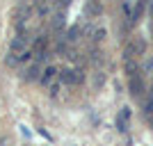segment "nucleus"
Returning <instances> with one entry per match:
<instances>
[{"instance_id":"obj_1","label":"nucleus","mask_w":153,"mask_h":146,"mask_svg":"<svg viewBox=\"0 0 153 146\" xmlns=\"http://www.w3.org/2000/svg\"><path fill=\"white\" fill-rule=\"evenodd\" d=\"M144 50H146V41H144L142 37H135L133 41L123 48V59H133L135 55H142Z\"/></svg>"},{"instance_id":"obj_2","label":"nucleus","mask_w":153,"mask_h":146,"mask_svg":"<svg viewBox=\"0 0 153 146\" xmlns=\"http://www.w3.org/2000/svg\"><path fill=\"white\" fill-rule=\"evenodd\" d=\"M59 80H62L64 84H80L85 80V76H82L80 69H64L62 73H59Z\"/></svg>"},{"instance_id":"obj_3","label":"nucleus","mask_w":153,"mask_h":146,"mask_svg":"<svg viewBox=\"0 0 153 146\" xmlns=\"http://www.w3.org/2000/svg\"><path fill=\"white\" fill-rule=\"evenodd\" d=\"M27 48H30V41H27L25 34H19V37L12 39V44H9V53H14L16 57H19L21 53H25Z\"/></svg>"},{"instance_id":"obj_4","label":"nucleus","mask_w":153,"mask_h":146,"mask_svg":"<svg viewBox=\"0 0 153 146\" xmlns=\"http://www.w3.org/2000/svg\"><path fill=\"white\" fill-rule=\"evenodd\" d=\"M128 87H130V94L135 96V98H140L142 94H144V89H146V84H144V78L137 73V76L130 78V82H128Z\"/></svg>"},{"instance_id":"obj_5","label":"nucleus","mask_w":153,"mask_h":146,"mask_svg":"<svg viewBox=\"0 0 153 146\" xmlns=\"http://www.w3.org/2000/svg\"><path fill=\"white\" fill-rule=\"evenodd\" d=\"M57 78H59V71L55 69V66H46L39 80H41V84H44V87H48V84H53L55 80H57Z\"/></svg>"},{"instance_id":"obj_6","label":"nucleus","mask_w":153,"mask_h":146,"mask_svg":"<svg viewBox=\"0 0 153 146\" xmlns=\"http://www.w3.org/2000/svg\"><path fill=\"white\" fill-rule=\"evenodd\" d=\"M64 25H66V14H64V12H57V14L51 19V30H53V32H62Z\"/></svg>"},{"instance_id":"obj_7","label":"nucleus","mask_w":153,"mask_h":146,"mask_svg":"<svg viewBox=\"0 0 153 146\" xmlns=\"http://www.w3.org/2000/svg\"><path fill=\"white\" fill-rule=\"evenodd\" d=\"M27 76H25V80H30V82H34V80H39V78H41V73H44V71H41V64L39 62H34L30 66V69L25 71Z\"/></svg>"},{"instance_id":"obj_8","label":"nucleus","mask_w":153,"mask_h":146,"mask_svg":"<svg viewBox=\"0 0 153 146\" xmlns=\"http://www.w3.org/2000/svg\"><path fill=\"white\" fill-rule=\"evenodd\" d=\"M128 119H130V110L128 107H123L121 110V114H119V119H117V128H119V130H128Z\"/></svg>"},{"instance_id":"obj_9","label":"nucleus","mask_w":153,"mask_h":146,"mask_svg":"<svg viewBox=\"0 0 153 146\" xmlns=\"http://www.w3.org/2000/svg\"><path fill=\"white\" fill-rule=\"evenodd\" d=\"M85 12L89 14V16H98V14H101V5H98L96 0H87V7H85Z\"/></svg>"},{"instance_id":"obj_10","label":"nucleus","mask_w":153,"mask_h":146,"mask_svg":"<svg viewBox=\"0 0 153 146\" xmlns=\"http://www.w3.org/2000/svg\"><path fill=\"white\" fill-rule=\"evenodd\" d=\"M80 30H82V25H73V27H69V32H66V41L69 44H73V41H78V34H80Z\"/></svg>"},{"instance_id":"obj_11","label":"nucleus","mask_w":153,"mask_h":146,"mask_svg":"<svg viewBox=\"0 0 153 146\" xmlns=\"http://www.w3.org/2000/svg\"><path fill=\"white\" fill-rule=\"evenodd\" d=\"M137 71H140V66H137V62H135V59H126V73H128V78L137 76Z\"/></svg>"},{"instance_id":"obj_12","label":"nucleus","mask_w":153,"mask_h":146,"mask_svg":"<svg viewBox=\"0 0 153 146\" xmlns=\"http://www.w3.org/2000/svg\"><path fill=\"white\" fill-rule=\"evenodd\" d=\"M153 112V84H151V89H149V101H146V105H144V114H151Z\"/></svg>"},{"instance_id":"obj_13","label":"nucleus","mask_w":153,"mask_h":146,"mask_svg":"<svg viewBox=\"0 0 153 146\" xmlns=\"http://www.w3.org/2000/svg\"><path fill=\"white\" fill-rule=\"evenodd\" d=\"M105 39V30H94V41H103Z\"/></svg>"},{"instance_id":"obj_14","label":"nucleus","mask_w":153,"mask_h":146,"mask_svg":"<svg viewBox=\"0 0 153 146\" xmlns=\"http://www.w3.org/2000/svg\"><path fill=\"white\" fill-rule=\"evenodd\" d=\"M5 62H7V64H9V66H14V64L19 62V57H16V55H14V53H9V57H7V59H5Z\"/></svg>"},{"instance_id":"obj_15","label":"nucleus","mask_w":153,"mask_h":146,"mask_svg":"<svg viewBox=\"0 0 153 146\" xmlns=\"http://www.w3.org/2000/svg\"><path fill=\"white\" fill-rule=\"evenodd\" d=\"M57 5H59V9H64V7L71 5V0H57Z\"/></svg>"},{"instance_id":"obj_16","label":"nucleus","mask_w":153,"mask_h":146,"mask_svg":"<svg viewBox=\"0 0 153 146\" xmlns=\"http://www.w3.org/2000/svg\"><path fill=\"white\" fill-rule=\"evenodd\" d=\"M146 71H153V59H149V62H146Z\"/></svg>"}]
</instances>
